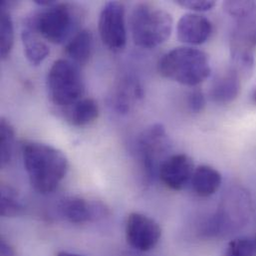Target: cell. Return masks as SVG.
Wrapping results in <instances>:
<instances>
[{
    "mask_svg": "<svg viewBox=\"0 0 256 256\" xmlns=\"http://www.w3.org/2000/svg\"><path fill=\"white\" fill-rule=\"evenodd\" d=\"M76 12L67 3H58L28 17L25 27L35 31L45 40L60 44L65 42L77 24Z\"/></svg>",
    "mask_w": 256,
    "mask_h": 256,
    "instance_id": "obj_4",
    "label": "cell"
},
{
    "mask_svg": "<svg viewBox=\"0 0 256 256\" xmlns=\"http://www.w3.org/2000/svg\"><path fill=\"white\" fill-rule=\"evenodd\" d=\"M212 33V24L204 16L198 13L182 15L176 24L178 39L188 45L206 43Z\"/></svg>",
    "mask_w": 256,
    "mask_h": 256,
    "instance_id": "obj_12",
    "label": "cell"
},
{
    "mask_svg": "<svg viewBox=\"0 0 256 256\" xmlns=\"http://www.w3.org/2000/svg\"><path fill=\"white\" fill-rule=\"evenodd\" d=\"M94 37L90 30L82 29L78 31L65 46V52L70 61L78 65L86 64L93 53Z\"/></svg>",
    "mask_w": 256,
    "mask_h": 256,
    "instance_id": "obj_16",
    "label": "cell"
},
{
    "mask_svg": "<svg viewBox=\"0 0 256 256\" xmlns=\"http://www.w3.org/2000/svg\"><path fill=\"white\" fill-rule=\"evenodd\" d=\"M222 256H256L254 240L248 238H238L232 240Z\"/></svg>",
    "mask_w": 256,
    "mask_h": 256,
    "instance_id": "obj_22",
    "label": "cell"
},
{
    "mask_svg": "<svg viewBox=\"0 0 256 256\" xmlns=\"http://www.w3.org/2000/svg\"><path fill=\"white\" fill-rule=\"evenodd\" d=\"M142 98V89L132 77H124L116 85L112 94L111 105L119 114H127L134 104Z\"/></svg>",
    "mask_w": 256,
    "mask_h": 256,
    "instance_id": "obj_13",
    "label": "cell"
},
{
    "mask_svg": "<svg viewBox=\"0 0 256 256\" xmlns=\"http://www.w3.org/2000/svg\"><path fill=\"white\" fill-rule=\"evenodd\" d=\"M176 3L182 8L194 12L210 11L216 5V2L214 0H178Z\"/></svg>",
    "mask_w": 256,
    "mask_h": 256,
    "instance_id": "obj_24",
    "label": "cell"
},
{
    "mask_svg": "<svg viewBox=\"0 0 256 256\" xmlns=\"http://www.w3.org/2000/svg\"><path fill=\"white\" fill-rule=\"evenodd\" d=\"M7 3L0 4V57L5 59L10 54L14 44V27Z\"/></svg>",
    "mask_w": 256,
    "mask_h": 256,
    "instance_id": "obj_19",
    "label": "cell"
},
{
    "mask_svg": "<svg viewBox=\"0 0 256 256\" xmlns=\"http://www.w3.org/2000/svg\"><path fill=\"white\" fill-rule=\"evenodd\" d=\"M99 112L98 103L92 98H82L63 108L65 119L75 127H85L94 123L99 117Z\"/></svg>",
    "mask_w": 256,
    "mask_h": 256,
    "instance_id": "obj_15",
    "label": "cell"
},
{
    "mask_svg": "<svg viewBox=\"0 0 256 256\" xmlns=\"http://www.w3.org/2000/svg\"><path fill=\"white\" fill-rule=\"evenodd\" d=\"M186 103L192 113L200 114L206 108V99L204 92L200 89H194L188 94Z\"/></svg>",
    "mask_w": 256,
    "mask_h": 256,
    "instance_id": "obj_23",
    "label": "cell"
},
{
    "mask_svg": "<svg viewBox=\"0 0 256 256\" xmlns=\"http://www.w3.org/2000/svg\"><path fill=\"white\" fill-rule=\"evenodd\" d=\"M222 178L220 172L212 166H200L194 172L192 186L194 192L202 196L208 198L214 194L220 188Z\"/></svg>",
    "mask_w": 256,
    "mask_h": 256,
    "instance_id": "obj_17",
    "label": "cell"
},
{
    "mask_svg": "<svg viewBox=\"0 0 256 256\" xmlns=\"http://www.w3.org/2000/svg\"><path fill=\"white\" fill-rule=\"evenodd\" d=\"M1 256H15L14 250L4 240L1 242Z\"/></svg>",
    "mask_w": 256,
    "mask_h": 256,
    "instance_id": "obj_25",
    "label": "cell"
},
{
    "mask_svg": "<svg viewBox=\"0 0 256 256\" xmlns=\"http://www.w3.org/2000/svg\"><path fill=\"white\" fill-rule=\"evenodd\" d=\"M15 132L10 122L1 118L0 120V164L2 166L8 164L12 158L14 150Z\"/></svg>",
    "mask_w": 256,
    "mask_h": 256,
    "instance_id": "obj_21",
    "label": "cell"
},
{
    "mask_svg": "<svg viewBox=\"0 0 256 256\" xmlns=\"http://www.w3.org/2000/svg\"><path fill=\"white\" fill-rule=\"evenodd\" d=\"M194 172V162L186 154H176L168 156L160 164L158 176L170 190H182L192 182Z\"/></svg>",
    "mask_w": 256,
    "mask_h": 256,
    "instance_id": "obj_10",
    "label": "cell"
},
{
    "mask_svg": "<svg viewBox=\"0 0 256 256\" xmlns=\"http://www.w3.org/2000/svg\"><path fill=\"white\" fill-rule=\"evenodd\" d=\"M170 146V140L164 125L156 123L144 128L136 140V152L142 168L148 176L154 174L160 158Z\"/></svg>",
    "mask_w": 256,
    "mask_h": 256,
    "instance_id": "obj_8",
    "label": "cell"
},
{
    "mask_svg": "<svg viewBox=\"0 0 256 256\" xmlns=\"http://www.w3.org/2000/svg\"><path fill=\"white\" fill-rule=\"evenodd\" d=\"M21 40L24 55L33 66L40 65L50 53L48 45L40 38V35L27 27H24L21 32Z\"/></svg>",
    "mask_w": 256,
    "mask_h": 256,
    "instance_id": "obj_18",
    "label": "cell"
},
{
    "mask_svg": "<svg viewBox=\"0 0 256 256\" xmlns=\"http://www.w3.org/2000/svg\"><path fill=\"white\" fill-rule=\"evenodd\" d=\"M224 10L236 19L230 51H254L256 46V3L254 1H226Z\"/></svg>",
    "mask_w": 256,
    "mask_h": 256,
    "instance_id": "obj_6",
    "label": "cell"
},
{
    "mask_svg": "<svg viewBox=\"0 0 256 256\" xmlns=\"http://www.w3.org/2000/svg\"><path fill=\"white\" fill-rule=\"evenodd\" d=\"M254 101H256V91H254Z\"/></svg>",
    "mask_w": 256,
    "mask_h": 256,
    "instance_id": "obj_27",
    "label": "cell"
},
{
    "mask_svg": "<svg viewBox=\"0 0 256 256\" xmlns=\"http://www.w3.org/2000/svg\"><path fill=\"white\" fill-rule=\"evenodd\" d=\"M254 242H256V240H254Z\"/></svg>",
    "mask_w": 256,
    "mask_h": 256,
    "instance_id": "obj_28",
    "label": "cell"
},
{
    "mask_svg": "<svg viewBox=\"0 0 256 256\" xmlns=\"http://www.w3.org/2000/svg\"><path fill=\"white\" fill-rule=\"evenodd\" d=\"M130 23L134 44L142 49H154L170 38L174 20L164 9L140 3L134 8Z\"/></svg>",
    "mask_w": 256,
    "mask_h": 256,
    "instance_id": "obj_3",
    "label": "cell"
},
{
    "mask_svg": "<svg viewBox=\"0 0 256 256\" xmlns=\"http://www.w3.org/2000/svg\"><path fill=\"white\" fill-rule=\"evenodd\" d=\"M242 77L232 68L220 76L212 85L210 97L220 104H228L236 100L240 92Z\"/></svg>",
    "mask_w": 256,
    "mask_h": 256,
    "instance_id": "obj_14",
    "label": "cell"
},
{
    "mask_svg": "<svg viewBox=\"0 0 256 256\" xmlns=\"http://www.w3.org/2000/svg\"><path fill=\"white\" fill-rule=\"evenodd\" d=\"M47 89L51 101L61 108L82 99L85 87L78 66L68 59L56 60L48 71Z\"/></svg>",
    "mask_w": 256,
    "mask_h": 256,
    "instance_id": "obj_5",
    "label": "cell"
},
{
    "mask_svg": "<svg viewBox=\"0 0 256 256\" xmlns=\"http://www.w3.org/2000/svg\"><path fill=\"white\" fill-rule=\"evenodd\" d=\"M22 158L29 182L40 194L55 190L68 170L66 156L50 144L27 142L22 146Z\"/></svg>",
    "mask_w": 256,
    "mask_h": 256,
    "instance_id": "obj_1",
    "label": "cell"
},
{
    "mask_svg": "<svg viewBox=\"0 0 256 256\" xmlns=\"http://www.w3.org/2000/svg\"><path fill=\"white\" fill-rule=\"evenodd\" d=\"M61 214L70 222L85 224L98 220L106 216L107 208L98 202L79 196H71L60 204Z\"/></svg>",
    "mask_w": 256,
    "mask_h": 256,
    "instance_id": "obj_11",
    "label": "cell"
},
{
    "mask_svg": "<svg viewBox=\"0 0 256 256\" xmlns=\"http://www.w3.org/2000/svg\"><path fill=\"white\" fill-rule=\"evenodd\" d=\"M0 198V214L4 218H14L23 210L22 202L18 192L10 186L2 184Z\"/></svg>",
    "mask_w": 256,
    "mask_h": 256,
    "instance_id": "obj_20",
    "label": "cell"
},
{
    "mask_svg": "<svg viewBox=\"0 0 256 256\" xmlns=\"http://www.w3.org/2000/svg\"><path fill=\"white\" fill-rule=\"evenodd\" d=\"M98 29L106 47L114 52L123 50L127 44L124 4L118 1L107 2L101 10Z\"/></svg>",
    "mask_w": 256,
    "mask_h": 256,
    "instance_id": "obj_7",
    "label": "cell"
},
{
    "mask_svg": "<svg viewBox=\"0 0 256 256\" xmlns=\"http://www.w3.org/2000/svg\"><path fill=\"white\" fill-rule=\"evenodd\" d=\"M158 73L178 84L196 87L212 73L210 56L190 46L176 47L166 53L158 63Z\"/></svg>",
    "mask_w": 256,
    "mask_h": 256,
    "instance_id": "obj_2",
    "label": "cell"
},
{
    "mask_svg": "<svg viewBox=\"0 0 256 256\" xmlns=\"http://www.w3.org/2000/svg\"><path fill=\"white\" fill-rule=\"evenodd\" d=\"M162 228L152 218L132 212L126 222V238L128 244L140 252L152 250L160 242Z\"/></svg>",
    "mask_w": 256,
    "mask_h": 256,
    "instance_id": "obj_9",
    "label": "cell"
},
{
    "mask_svg": "<svg viewBox=\"0 0 256 256\" xmlns=\"http://www.w3.org/2000/svg\"><path fill=\"white\" fill-rule=\"evenodd\" d=\"M56 256H82L76 254H71V252H60L57 254Z\"/></svg>",
    "mask_w": 256,
    "mask_h": 256,
    "instance_id": "obj_26",
    "label": "cell"
}]
</instances>
